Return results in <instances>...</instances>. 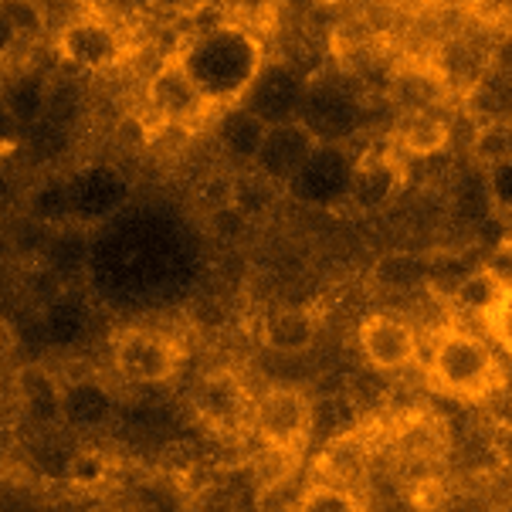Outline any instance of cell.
Here are the masks:
<instances>
[{"label": "cell", "instance_id": "cell-1", "mask_svg": "<svg viewBox=\"0 0 512 512\" xmlns=\"http://www.w3.org/2000/svg\"><path fill=\"white\" fill-rule=\"evenodd\" d=\"M146 106H150L156 123L163 129H201L211 119L224 116L197 85V78L187 65L184 45L170 48L160 58L156 72L146 78Z\"/></svg>", "mask_w": 512, "mask_h": 512}, {"label": "cell", "instance_id": "cell-2", "mask_svg": "<svg viewBox=\"0 0 512 512\" xmlns=\"http://www.w3.org/2000/svg\"><path fill=\"white\" fill-rule=\"evenodd\" d=\"M431 380L451 397L479 401V397H489L492 390L502 387V367L485 340L462 333V329H451L435 346Z\"/></svg>", "mask_w": 512, "mask_h": 512}, {"label": "cell", "instance_id": "cell-3", "mask_svg": "<svg viewBox=\"0 0 512 512\" xmlns=\"http://www.w3.org/2000/svg\"><path fill=\"white\" fill-rule=\"evenodd\" d=\"M51 45H55V55L65 65H72L85 75L116 72L133 55L126 31L109 14L95 11V7H82L75 17H68L62 28L55 31Z\"/></svg>", "mask_w": 512, "mask_h": 512}, {"label": "cell", "instance_id": "cell-4", "mask_svg": "<svg viewBox=\"0 0 512 512\" xmlns=\"http://www.w3.org/2000/svg\"><path fill=\"white\" fill-rule=\"evenodd\" d=\"M312 424V401L295 387H268L251 401V428L258 431L268 455H302L312 438Z\"/></svg>", "mask_w": 512, "mask_h": 512}, {"label": "cell", "instance_id": "cell-5", "mask_svg": "<svg viewBox=\"0 0 512 512\" xmlns=\"http://www.w3.org/2000/svg\"><path fill=\"white\" fill-rule=\"evenodd\" d=\"M184 360V346L167 333H156V329H126L112 343V367L136 387L170 384L184 370Z\"/></svg>", "mask_w": 512, "mask_h": 512}, {"label": "cell", "instance_id": "cell-6", "mask_svg": "<svg viewBox=\"0 0 512 512\" xmlns=\"http://www.w3.org/2000/svg\"><path fill=\"white\" fill-rule=\"evenodd\" d=\"M357 340L373 370L394 373L411 367L414 357H418V333L397 312H370V316H363Z\"/></svg>", "mask_w": 512, "mask_h": 512}, {"label": "cell", "instance_id": "cell-7", "mask_svg": "<svg viewBox=\"0 0 512 512\" xmlns=\"http://www.w3.org/2000/svg\"><path fill=\"white\" fill-rule=\"evenodd\" d=\"M312 153H316V136L299 123H285L268 126L255 163L262 170V177H268L272 184H282V180L299 177L302 167L312 160Z\"/></svg>", "mask_w": 512, "mask_h": 512}, {"label": "cell", "instance_id": "cell-8", "mask_svg": "<svg viewBox=\"0 0 512 512\" xmlns=\"http://www.w3.org/2000/svg\"><path fill=\"white\" fill-rule=\"evenodd\" d=\"M197 414L214 431H231L241 421H251V401L238 380L228 373H214L197 387Z\"/></svg>", "mask_w": 512, "mask_h": 512}, {"label": "cell", "instance_id": "cell-9", "mask_svg": "<svg viewBox=\"0 0 512 512\" xmlns=\"http://www.w3.org/2000/svg\"><path fill=\"white\" fill-rule=\"evenodd\" d=\"M319 336V323L309 309H275L262 323V343L265 350L282 353V357H295L306 353Z\"/></svg>", "mask_w": 512, "mask_h": 512}, {"label": "cell", "instance_id": "cell-10", "mask_svg": "<svg viewBox=\"0 0 512 512\" xmlns=\"http://www.w3.org/2000/svg\"><path fill=\"white\" fill-rule=\"evenodd\" d=\"M401 180H404V173L394 160L360 163V167L350 173L346 197H350V204H357L360 211H377V207H384L390 197L397 194Z\"/></svg>", "mask_w": 512, "mask_h": 512}, {"label": "cell", "instance_id": "cell-11", "mask_svg": "<svg viewBox=\"0 0 512 512\" xmlns=\"http://www.w3.org/2000/svg\"><path fill=\"white\" fill-rule=\"evenodd\" d=\"M465 109L479 123V129L512 123V78L489 65V72L465 92Z\"/></svg>", "mask_w": 512, "mask_h": 512}, {"label": "cell", "instance_id": "cell-12", "mask_svg": "<svg viewBox=\"0 0 512 512\" xmlns=\"http://www.w3.org/2000/svg\"><path fill=\"white\" fill-rule=\"evenodd\" d=\"M509 289L502 285L496 275H489L485 268L479 272H472L468 279H462L455 285V292H451V299H455V309L465 312V316L472 319H485V323H492V316L499 312V306L506 302Z\"/></svg>", "mask_w": 512, "mask_h": 512}, {"label": "cell", "instance_id": "cell-13", "mask_svg": "<svg viewBox=\"0 0 512 512\" xmlns=\"http://www.w3.org/2000/svg\"><path fill=\"white\" fill-rule=\"evenodd\" d=\"M451 129L441 116H435L431 109H414L411 116L404 119L401 129H397V140H401V150L411 156H435L448 146Z\"/></svg>", "mask_w": 512, "mask_h": 512}, {"label": "cell", "instance_id": "cell-14", "mask_svg": "<svg viewBox=\"0 0 512 512\" xmlns=\"http://www.w3.org/2000/svg\"><path fill=\"white\" fill-rule=\"evenodd\" d=\"M295 512H363V506L353 492L340 489V485L319 482L302 492L299 502H295Z\"/></svg>", "mask_w": 512, "mask_h": 512}, {"label": "cell", "instance_id": "cell-15", "mask_svg": "<svg viewBox=\"0 0 512 512\" xmlns=\"http://www.w3.org/2000/svg\"><path fill=\"white\" fill-rule=\"evenodd\" d=\"M65 475L75 489H99V485L109 482L112 465H109L106 455H99V451H78L72 462H68Z\"/></svg>", "mask_w": 512, "mask_h": 512}, {"label": "cell", "instance_id": "cell-16", "mask_svg": "<svg viewBox=\"0 0 512 512\" xmlns=\"http://www.w3.org/2000/svg\"><path fill=\"white\" fill-rule=\"evenodd\" d=\"M475 156H479L482 163H489V170L512 160L506 126H482L479 133H475Z\"/></svg>", "mask_w": 512, "mask_h": 512}, {"label": "cell", "instance_id": "cell-17", "mask_svg": "<svg viewBox=\"0 0 512 512\" xmlns=\"http://www.w3.org/2000/svg\"><path fill=\"white\" fill-rule=\"evenodd\" d=\"M492 194H496L499 204H506L512 211V160L492 167Z\"/></svg>", "mask_w": 512, "mask_h": 512}, {"label": "cell", "instance_id": "cell-18", "mask_svg": "<svg viewBox=\"0 0 512 512\" xmlns=\"http://www.w3.org/2000/svg\"><path fill=\"white\" fill-rule=\"evenodd\" d=\"M485 272L496 275V279L506 285V289H512V238L496 251V255H492V262H489V268H485Z\"/></svg>", "mask_w": 512, "mask_h": 512}, {"label": "cell", "instance_id": "cell-19", "mask_svg": "<svg viewBox=\"0 0 512 512\" xmlns=\"http://www.w3.org/2000/svg\"><path fill=\"white\" fill-rule=\"evenodd\" d=\"M492 329H496L499 340L512 350V289H509V295H506V302L499 306V312L492 316Z\"/></svg>", "mask_w": 512, "mask_h": 512}, {"label": "cell", "instance_id": "cell-20", "mask_svg": "<svg viewBox=\"0 0 512 512\" xmlns=\"http://www.w3.org/2000/svg\"><path fill=\"white\" fill-rule=\"evenodd\" d=\"M489 65L506 78H512V34H506L496 48H489Z\"/></svg>", "mask_w": 512, "mask_h": 512}, {"label": "cell", "instance_id": "cell-21", "mask_svg": "<svg viewBox=\"0 0 512 512\" xmlns=\"http://www.w3.org/2000/svg\"><path fill=\"white\" fill-rule=\"evenodd\" d=\"M509 428H512V424H509Z\"/></svg>", "mask_w": 512, "mask_h": 512}]
</instances>
